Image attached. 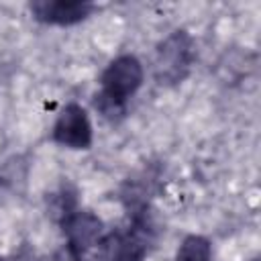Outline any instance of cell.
Listing matches in <instances>:
<instances>
[{
    "mask_svg": "<svg viewBox=\"0 0 261 261\" xmlns=\"http://www.w3.org/2000/svg\"><path fill=\"white\" fill-rule=\"evenodd\" d=\"M98 6L86 0H35L29 4L33 18L41 24L71 27L92 16Z\"/></svg>",
    "mask_w": 261,
    "mask_h": 261,
    "instance_id": "obj_5",
    "label": "cell"
},
{
    "mask_svg": "<svg viewBox=\"0 0 261 261\" xmlns=\"http://www.w3.org/2000/svg\"><path fill=\"white\" fill-rule=\"evenodd\" d=\"M57 226L65 239L63 245L84 257H88V253L96 247V243L100 241V237L106 230L104 220L94 210L84 208V206H80L71 214H67Z\"/></svg>",
    "mask_w": 261,
    "mask_h": 261,
    "instance_id": "obj_4",
    "label": "cell"
},
{
    "mask_svg": "<svg viewBox=\"0 0 261 261\" xmlns=\"http://www.w3.org/2000/svg\"><path fill=\"white\" fill-rule=\"evenodd\" d=\"M0 188H2V177H0Z\"/></svg>",
    "mask_w": 261,
    "mask_h": 261,
    "instance_id": "obj_11",
    "label": "cell"
},
{
    "mask_svg": "<svg viewBox=\"0 0 261 261\" xmlns=\"http://www.w3.org/2000/svg\"><path fill=\"white\" fill-rule=\"evenodd\" d=\"M196 59V45L192 35L186 29L171 31L155 47L153 57V75L159 86L181 84Z\"/></svg>",
    "mask_w": 261,
    "mask_h": 261,
    "instance_id": "obj_2",
    "label": "cell"
},
{
    "mask_svg": "<svg viewBox=\"0 0 261 261\" xmlns=\"http://www.w3.org/2000/svg\"><path fill=\"white\" fill-rule=\"evenodd\" d=\"M0 261H41V257L29 245H20L16 251L8 255H0Z\"/></svg>",
    "mask_w": 261,
    "mask_h": 261,
    "instance_id": "obj_8",
    "label": "cell"
},
{
    "mask_svg": "<svg viewBox=\"0 0 261 261\" xmlns=\"http://www.w3.org/2000/svg\"><path fill=\"white\" fill-rule=\"evenodd\" d=\"M249 261H259V257H253V259H249Z\"/></svg>",
    "mask_w": 261,
    "mask_h": 261,
    "instance_id": "obj_10",
    "label": "cell"
},
{
    "mask_svg": "<svg viewBox=\"0 0 261 261\" xmlns=\"http://www.w3.org/2000/svg\"><path fill=\"white\" fill-rule=\"evenodd\" d=\"M53 261H88V257H84V255H77V253H73L71 249H67L65 245H61V247L55 251V255H53Z\"/></svg>",
    "mask_w": 261,
    "mask_h": 261,
    "instance_id": "obj_9",
    "label": "cell"
},
{
    "mask_svg": "<svg viewBox=\"0 0 261 261\" xmlns=\"http://www.w3.org/2000/svg\"><path fill=\"white\" fill-rule=\"evenodd\" d=\"M51 141L73 151L90 149L94 143V128L88 110L77 102H67L51 126Z\"/></svg>",
    "mask_w": 261,
    "mask_h": 261,
    "instance_id": "obj_3",
    "label": "cell"
},
{
    "mask_svg": "<svg viewBox=\"0 0 261 261\" xmlns=\"http://www.w3.org/2000/svg\"><path fill=\"white\" fill-rule=\"evenodd\" d=\"M145 80L143 63L133 53L114 57L100 73V90L94 94L92 104L96 112L108 122H120L126 116L128 100L139 92Z\"/></svg>",
    "mask_w": 261,
    "mask_h": 261,
    "instance_id": "obj_1",
    "label": "cell"
},
{
    "mask_svg": "<svg viewBox=\"0 0 261 261\" xmlns=\"http://www.w3.org/2000/svg\"><path fill=\"white\" fill-rule=\"evenodd\" d=\"M173 261H212V243L204 234H188L179 243Z\"/></svg>",
    "mask_w": 261,
    "mask_h": 261,
    "instance_id": "obj_7",
    "label": "cell"
},
{
    "mask_svg": "<svg viewBox=\"0 0 261 261\" xmlns=\"http://www.w3.org/2000/svg\"><path fill=\"white\" fill-rule=\"evenodd\" d=\"M45 204H47V216L51 218V222L59 224L67 214H71L75 208H80V198H77L75 186H71L69 181H63L55 192H51L47 196Z\"/></svg>",
    "mask_w": 261,
    "mask_h": 261,
    "instance_id": "obj_6",
    "label": "cell"
}]
</instances>
